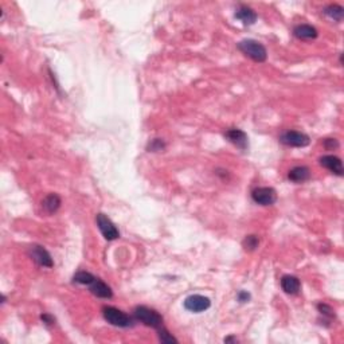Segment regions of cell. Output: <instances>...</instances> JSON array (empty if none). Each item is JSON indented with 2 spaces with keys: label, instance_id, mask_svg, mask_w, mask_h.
I'll return each instance as SVG.
<instances>
[{
  "label": "cell",
  "instance_id": "1",
  "mask_svg": "<svg viewBox=\"0 0 344 344\" xmlns=\"http://www.w3.org/2000/svg\"><path fill=\"white\" fill-rule=\"evenodd\" d=\"M133 317H135L136 321H140L144 326L156 330V332L164 327L163 316L160 315L157 311H155L152 308H148L146 305H138V307H136L133 309Z\"/></svg>",
  "mask_w": 344,
  "mask_h": 344
},
{
  "label": "cell",
  "instance_id": "2",
  "mask_svg": "<svg viewBox=\"0 0 344 344\" xmlns=\"http://www.w3.org/2000/svg\"><path fill=\"white\" fill-rule=\"evenodd\" d=\"M237 46L241 53L245 54L246 57H249L250 59L254 60V62L262 64V62L266 60V58H268L266 47L264 46L262 43H259L256 39H244L241 42H238Z\"/></svg>",
  "mask_w": 344,
  "mask_h": 344
},
{
  "label": "cell",
  "instance_id": "3",
  "mask_svg": "<svg viewBox=\"0 0 344 344\" xmlns=\"http://www.w3.org/2000/svg\"><path fill=\"white\" fill-rule=\"evenodd\" d=\"M103 316L110 326L118 327V328H131L135 326L136 321L135 317H131L116 307H104Z\"/></svg>",
  "mask_w": 344,
  "mask_h": 344
},
{
  "label": "cell",
  "instance_id": "4",
  "mask_svg": "<svg viewBox=\"0 0 344 344\" xmlns=\"http://www.w3.org/2000/svg\"><path fill=\"white\" fill-rule=\"evenodd\" d=\"M280 143H282L287 147H293V148H304L309 146L311 138L307 133L298 131H287L280 136Z\"/></svg>",
  "mask_w": 344,
  "mask_h": 344
},
{
  "label": "cell",
  "instance_id": "5",
  "mask_svg": "<svg viewBox=\"0 0 344 344\" xmlns=\"http://www.w3.org/2000/svg\"><path fill=\"white\" fill-rule=\"evenodd\" d=\"M96 224L97 226H98L103 237L105 238L107 241H114V239L120 238V231H118V229L116 227V225L105 215V214L103 213L97 214Z\"/></svg>",
  "mask_w": 344,
  "mask_h": 344
},
{
  "label": "cell",
  "instance_id": "6",
  "mask_svg": "<svg viewBox=\"0 0 344 344\" xmlns=\"http://www.w3.org/2000/svg\"><path fill=\"white\" fill-rule=\"evenodd\" d=\"M252 199L259 206H272L277 202V191L273 187H257L252 191Z\"/></svg>",
  "mask_w": 344,
  "mask_h": 344
},
{
  "label": "cell",
  "instance_id": "7",
  "mask_svg": "<svg viewBox=\"0 0 344 344\" xmlns=\"http://www.w3.org/2000/svg\"><path fill=\"white\" fill-rule=\"evenodd\" d=\"M183 305H185V308L187 311H190V312L200 313L207 311L211 307V300L209 297H206V296L191 295L186 298Z\"/></svg>",
  "mask_w": 344,
  "mask_h": 344
},
{
  "label": "cell",
  "instance_id": "8",
  "mask_svg": "<svg viewBox=\"0 0 344 344\" xmlns=\"http://www.w3.org/2000/svg\"><path fill=\"white\" fill-rule=\"evenodd\" d=\"M29 253L30 257L32 258V261L38 264L39 266H42V268H53L54 266L53 257H51V254H50L43 246L41 245L31 246Z\"/></svg>",
  "mask_w": 344,
  "mask_h": 344
},
{
  "label": "cell",
  "instance_id": "9",
  "mask_svg": "<svg viewBox=\"0 0 344 344\" xmlns=\"http://www.w3.org/2000/svg\"><path fill=\"white\" fill-rule=\"evenodd\" d=\"M225 137L229 140V141L235 146L237 148H239L241 151H246L249 148V137L246 135V132H244L242 129L233 128L226 131L225 133Z\"/></svg>",
  "mask_w": 344,
  "mask_h": 344
},
{
  "label": "cell",
  "instance_id": "10",
  "mask_svg": "<svg viewBox=\"0 0 344 344\" xmlns=\"http://www.w3.org/2000/svg\"><path fill=\"white\" fill-rule=\"evenodd\" d=\"M319 163L321 167L327 168L330 172L337 175V176H343L344 175L343 161H341L340 157L335 156V155H326V156L320 157Z\"/></svg>",
  "mask_w": 344,
  "mask_h": 344
},
{
  "label": "cell",
  "instance_id": "11",
  "mask_svg": "<svg viewBox=\"0 0 344 344\" xmlns=\"http://www.w3.org/2000/svg\"><path fill=\"white\" fill-rule=\"evenodd\" d=\"M234 16L238 19V21L242 22V25H245V26L254 25V23L257 22V18H258V16H257L256 11L253 10V8L248 7V6H244V4L238 7V10H237V12H235Z\"/></svg>",
  "mask_w": 344,
  "mask_h": 344
},
{
  "label": "cell",
  "instance_id": "12",
  "mask_svg": "<svg viewBox=\"0 0 344 344\" xmlns=\"http://www.w3.org/2000/svg\"><path fill=\"white\" fill-rule=\"evenodd\" d=\"M281 288L282 291L287 293V295H297L300 289H301V282L298 280L296 276H291V274H287V276H282L281 278Z\"/></svg>",
  "mask_w": 344,
  "mask_h": 344
},
{
  "label": "cell",
  "instance_id": "13",
  "mask_svg": "<svg viewBox=\"0 0 344 344\" xmlns=\"http://www.w3.org/2000/svg\"><path fill=\"white\" fill-rule=\"evenodd\" d=\"M89 289L92 292L93 295L97 296L99 298H112L113 297V291L109 285H107L103 280L96 278L93 281V284L89 285Z\"/></svg>",
  "mask_w": 344,
  "mask_h": 344
},
{
  "label": "cell",
  "instance_id": "14",
  "mask_svg": "<svg viewBox=\"0 0 344 344\" xmlns=\"http://www.w3.org/2000/svg\"><path fill=\"white\" fill-rule=\"evenodd\" d=\"M293 35H295L297 39L312 41L317 38L319 32H317V30L311 25H298L293 29Z\"/></svg>",
  "mask_w": 344,
  "mask_h": 344
},
{
  "label": "cell",
  "instance_id": "15",
  "mask_svg": "<svg viewBox=\"0 0 344 344\" xmlns=\"http://www.w3.org/2000/svg\"><path fill=\"white\" fill-rule=\"evenodd\" d=\"M288 179L293 183H304L311 179V170L307 166H297L288 172Z\"/></svg>",
  "mask_w": 344,
  "mask_h": 344
},
{
  "label": "cell",
  "instance_id": "16",
  "mask_svg": "<svg viewBox=\"0 0 344 344\" xmlns=\"http://www.w3.org/2000/svg\"><path fill=\"white\" fill-rule=\"evenodd\" d=\"M60 205H62V200H60V196L58 194H49L46 198L43 199L42 207L43 210L46 211L49 215H53L59 210Z\"/></svg>",
  "mask_w": 344,
  "mask_h": 344
},
{
  "label": "cell",
  "instance_id": "17",
  "mask_svg": "<svg viewBox=\"0 0 344 344\" xmlns=\"http://www.w3.org/2000/svg\"><path fill=\"white\" fill-rule=\"evenodd\" d=\"M324 14L335 22H341L344 18V8L339 4H330L323 11Z\"/></svg>",
  "mask_w": 344,
  "mask_h": 344
},
{
  "label": "cell",
  "instance_id": "18",
  "mask_svg": "<svg viewBox=\"0 0 344 344\" xmlns=\"http://www.w3.org/2000/svg\"><path fill=\"white\" fill-rule=\"evenodd\" d=\"M97 277L93 276L92 273H89V272H85V270H79L77 273L73 276V282L74 284H79V285H90L93 284V281L96 280Z\"/></svg>",
  "mask_w": 344,
  "mask_h": 344
},
{
  "label": "cell",
  "instance_id": "19",
  "mask_svg": "<svg viewBox=\"0 0 344 344\" xmlns=\"http://www.w3.org/2000/svg\"><path fill=\"white\" fill-rule=\"evenodd\" d=\"M259 245V238L257 235H246L245 239L242 241V246L245 249L246 252H253L256 250Z\"/></svg>",
  "mask_w": 344,
  "mask_h": 344
},
{
  "label": "cell",
  "instance_id": "20",
  "mask_svg": "<svg viewBox=\"0 0 344 344\" xmlns=\"http://www.w3.org/2000/svg\"><path fill=\"white\" fill-rule=\"evenodd\" d=\"M166 148H167V144H166L163 138H152L148 143V146H147L148 152H161Z\"/></svg>",
  "mask_w": 344,
  "mask_h": 344
},
{
  "label": "cell",
  "instance_id": "21",
  "mask_svg": "<svg viewBox=\"0 0 344 344\" xmlns=\"http://www.w3.org/2000/svg\"><path fill=\"white\" fill-rule=\"evenodd\" d=\"M317 311H319V313L323 317H326L327 321H331L332 319H335V311L334 308L331 307V305L326 304V302H320V304H317Z\"/></svg>",
  "mask_w": 344,
  "mask_h": 344
},
{
  "label": "cell",
  "instance_id": "22",
  "mask_svg": "<svg viewBox=\"0 0 344 344\" xmlns=\"http://www.w3.org/2000/svg\"><path fill=\"white\" fill-rule=\"evenodd\" d=\"M157 336H159V340L161 341V343H177L176 337L172 336V335L170 334V331H168L166 327H163L161 330L157 331Z\"/></svg>",
  "mask_w": 344,
  "mask_h": 344
},
{
  "label": "cell",
  "instance_id": "23",
  "mask_svg": "<svg viewBox=\"0 0 344 344\" xmlns=\"http://www.w3.org/2000/svg\"><path fill=\"white\" fill-rule=\"evenodd\" d=\"M324 148L328 149V151H334V149H337L339 148V141H337L336 138H326L323 143Z\"/></svg>",
  "mask_w": 344,
  "mask_h": 344
},
{
  "label": "cell",
  "instance_id": "24",
  "mask_svg": "<svg viewBox=\"0 0 344 344\" xmlns=\"http://www.w3.org/2000/svg\"><path fill=\"white\" fill-rule=\"evenodd\" d=\"M41 320H42L43 324L47 327H53L54 324H55V321H57L55 317H54L53 315H50V313H42V315H41Z\"/></svg>",
  "mask_w": 344,
  "mask_h": 344
},
{
  "label": "cell",
  "instance_id": "25",
  "mask_svg": "<svg viewBox=\"0 0 344 344\" xmlns=\"http://www.w3.org/2000/svg\"><path fill=\"white\" fill-rule=\"evenodd\" d=\"M250 297H252V296H250V293H249V292H246V291H239V292H238V295H237V300L239 302H248L249 300H250Z\"/></svg>",
  "mask_w": 344,
  "mask_h": 344
},
{
  "label": "cell",
  "instance_id": "26",
  "mask_svg": "<svg viewBox=\"0 0 344 344\" xmlns=\"http://www.w3.org/2000/svg\"><path fill=\"white\" fill-rule=\"evenodd\" d=\"M237 337L234 336H229V337H225V343H237Z\"/></svg>",
  "mask_w": 344,
  "mask_h": 344
}]
</instances>
